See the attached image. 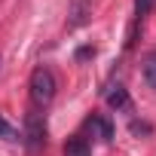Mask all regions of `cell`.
<instances>
[{
	"label": "cell",
	"mask_w": 156,
	"mask_h": 156,
	"mask_svg": "<svg viewBox=\"0 0 156 156\" xmlns=\"http://www.w3.org/2000/svg\"><path fill=\"white\" fill-rule=\"evenodd\" d=\"M89 126H95V129H98V135H101L104 141H110V138H113V126H110L107 119H101V116H92V119H89Z\"/></svg>",
	"instance_id": "8"
},
{
	"label": "cell",
	"mask_w": 156,
	"mask_h": 156,
	"mask_svg": "<svg viewBox=\"0 0 156 156\" xmlns=\"http://www.w3.org/2000/svg\"><path fill=\"white\" fill-rule=\"evenodd\" d=\"M107 104H110L113 110H129V107H132L129 92H126L122 86H110V92H107Z\"/></svg>",
	"instance_id": "5"
},
{
	"label": "cell",
	"mask_w": 156,
	"mask_h": 156,
	"mask_svg": "<svg viewBox=\"0 0 156 156\" xmlns=\"http://www.w3.org/2000/svg\"><path fill=\"white\" fill-rule=\"evenodd\" d=\"M0 138H3V141H19V132L6 122V116H3V113H0Z\"/></svg>",
	"instance_id": "9"
},
{
	"label": "cell",
	"mask_w": 156,
	"mask_h": 156,
	"mask_svg": "<svg viewBox=\"0 0 156 156\" xmlns=\"http://www.w3.org/2000/svg\"><path fill=\"white\" fill-rule=\"evenodd\" d=\"M92 16V0H70L67 6V31H76L83 28Z\"/></svg>",
	"instance_id": "3"
},
{
	"label": "cell",
	"mask_w": 156,
	"mask_h": 156,
	"mask_svg": "<svg viewBox=\"0 0 156 156\" xmlns=\"http://www.w3.org/2000/svg\"><path fill=\"white\" fill-rule=\"evenodd\" d=\"M25 144H28V150H37V147H43V141H46V126H43V116L37 113V110H31L28 116H25Z\"/></svg>",
	"instance_id": "2"
},
{
	"label": "cell",
	"mask_w": 156,
	"mask_h": 156,
	"mask_svg": "<svg viewBox=\"0 0 156 156\" xmlns=\"http://www.w3.org/2000/svg\"><path fill=\"white\" fill-rule=\"evenodd\" d=\"M89 153H92V147L86 138H70L64 144V156H89Z\"/></svg>",
	"instance_id": "6"
},
{
	"label": "cell",
	"mask_w": 156,
	"mask_h": 156,
	"mask_svg": "<svg viewBox=\"0 0 156 156\" xmlns=\"http://www.w3.org/2000/svg\"><path fill=\"white\" fill-rule=\"evenodd\" d=\"M132 132H135V135H141V132H150V126H147V122H138V119H135V122H132Z\"/></svg>",
	"instance_id": "10"
},
{
	"label": "cell",
	"mask_w": 156,
	"mask_h": 156,
	"mask_svg": "<svg viewBox=\"0 0 156 156\" xmlns=\"http://www.w3.org/2000/svg\"><path fill=\"white\" fill-rule=\"evenodd\" d=\"M150 6H153V0H135V22H132V31H129V46L138 40V28L150 16Z\"/></svg>",
	"instance_id": "4"
},
{
	"label": "cell",
	"mask_w": 156,
	"mask_h": 156,
	"mask_svg": "<svg viewBox=\"0 0 156 156\" xmlns=\"http://www.w3.org/2000/svg\"><path fill=\"white\" fill-rule=\"evenodd\" d=\"M144 80L150 89H156V49L147 52V58H144Z\"/></svg>",
	"instance_id": "7"
},
{
	"label": "cell",
	"mask_w": 156,
	"mask_h": 156,
	"mask_svg": "<svg viewBox=\"0 0 156 156\" xmlns=\"http://www.w3.org/2000/svg\"><path fill=\"white\" fill-rule=\"evenodd\" d=\"M55 98V76H52V70L49 67H34V73H31V101L37 104V107H46L49 101Z\"/></svg>",
	"instance_id": "1"
}]
</instances>
